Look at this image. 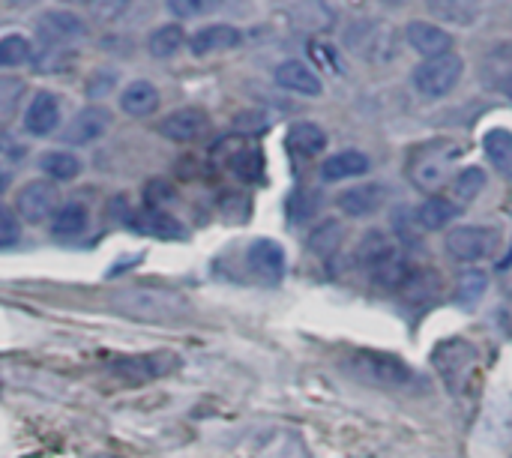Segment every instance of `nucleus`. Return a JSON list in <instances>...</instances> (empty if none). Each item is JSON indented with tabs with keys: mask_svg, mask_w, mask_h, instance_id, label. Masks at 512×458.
<instances>
[{
	"mask_svg": "<svg viewBox=\"0 0 512 458\" xmlns=\"http://www.w3.org/2000/svg\"><path fill=\"white\" fill-rule=\"evenodd\" d=\"M339 366L351 381L378 390H411L417 384V372L402 357L387 351H351Z\"/></svg>",
	"mask_w": 512,
	"mask_h": 458,
	"instance_id": "nucleus-1",
	"label": "nucleus"
},
{
	"mask_svg": "<svg viewBox=\"0 0 512 458\" xmlns=\"http://www.w3.org/2000/svg\"><path fill=\"white\" fill-rule=\"evenodd\" d=\"M357 264L384 288H405L411 282V267L402 258L396 240L384 231H369L357 246Z\"/></svg>",
	"mask_w": 512,
	"mask_h": 458,
	"instance_id": "nucleus-2",
	"label": "nucleus"
},
{
	"mask_svg": "<svg viewBox=\"0 0 512 458\" xmlns=\"http://www.w3.org/2000/svg\"><path fill=\"white\" fill-rule=\"evenodd\" d=\"M345 45L357 57L375 63V66H384V63L396 60V54H399V33L393 24H387L381 18H360L345 30Z\"/></svg>",
	"mask_w": 512,
	"mask_h": 458,
	"instance_id": "nucleus-3",
	"label": "nucleus"
},
{
	"mask_svg": "<svg viewBox=\"0 0 512 458\" xmlns=\"http://www.w3.org/2000/svg\"><path fill=\"white\" fill-rule=\"evenodd\" d=\"M114 309L138 321H174L186 312V300L162 288H129L114 294Z\"/></svg>",
	"mask_w": 512,
	"mask_h": 458,
	"instance_id": "nucleus-4",
	"label": "nucleus"
},
{
	"mask_svg": "<svg viewBox=\"0 0 512 458\" xmlns=\"http://www.w3.org/2000/svg\"><path fill=\"white\" fill-rule=\"evenodd\" d=\"M432 366L444 378L447 390L453 396H462L468 390L471 375L477 372V348L471 342H465V339H447V342H441L435 348Z\"/></svg>",
	"mask_w": 512,
	"mask_h": 458,
	"instance_id": "nucleus-5",
	"label": "nucleus"
},
{
	"mask_svg": "<svg viewBox=\"0 0 512 458\" xmlns=\"http://www.w3.org/2000/svg\"><path fill=\"white\" fill-rule=\"evenodd\" d=\"M465 75V60L459 54H441V57H429L423 60L414 75H411V84L420 96L426 99H441L447 93H453V87L462 81Z\"/></svg>",
	"mask_w": 512,
	"mask_h": 458,
	"instance_id": "nucleus-6",
	"label": "nucleus"
},
{
	"mask_svg": "<svg viewBox=\"0 0 512 458\" xmlns=\"http://www.w3.org/2000/svg\"><path fill=\"white\" fill-rule=\"evenodd\" d=\"M459 147L450 144V141H441V144H429L423 147L417 156H414V165H411V180L414 186L426 189V192H438L441 186H447L453 180V168H456V159H459Z\"/></svg>",
	"mask_w": 512,
	"mask_h": 458,
	"instance_id": "nucleus-7",
	"label": "nucleus"
},
{
	"mask_svg": "<svg viewBox=\"0 0 512 458\" xmlns=\"http://www.w3.org/2000/svg\"><path fill=\"white\" fill-rule=\"evenodd\" d=\"M498 243H501L498 231L486 225H459L447 234V252L465 264L492 258L498 252Z\"/></svg>",
	"mask_w": 512,
	"mask_h": 458,
	"instance_id": "nucleus-8",
	"label": "nucleus"
},
{
	"mask_svg": "<svg viewBox=\"0 0 512 458\" xmlns=\"http://www.w3.org/2000/svg\"><path fill=\"white\" fill-rule=\"evenodd\" d=\"M177 369V357L174 354H144V357H126V360H117L114 363V378L120 381H129V384H147V381H156L168 372Z\"/></svg>",
	"mask_w": 512,
	"mask_h": 458,
	"instance_id": "nucleus-9",
	"label": "nucleus"
},
{
	"mask_svg": "<svg viewBox=\"0 0 512 458\" xmlns=\"http://www.w3.org/2000/svg\"><path fill=\"white\" fill-rule=\"evenodd\" d=\"M246 264H249V270H252V276H258L261 282H267V285H276V282H282V276H285V249H282V243H276V240H270V237H261V240H255L249 249H246Z\"/></svg>",
	"mask_w": 512,
	"mask_h": 458,
	"instance_id": "nucleus-10",
	"label": "nucleus"
},
{
	"mask_svg": "<svg viewBox=\"0 0 512 458\" xmlns=\"http://www.w3.org/2000/svg\"><path fill=\"white\" fill-rule=\"evenodd\" d=\"M15 210H18V216L24 222L39 225V222H45L48 216L57 213V189L51 183H45V180H33L18 192Z\"/></svg>",
	"mask_w": 512,
	"mask_h": 458,
	"instance_id": "nucleus-11",
	"label": "nucleus"
},
{
	"mask_svg": "<svg viewBox=\"0 0 512 458\" xmlns=\"http://www.w3.org/2000/svg\"><path fill=\"white\" fill-rule=\"evenodd\" d=\"M36 30L45 42L51 45H66V42H75L87 33V24L69 12V9H48L39 21H36Z\"/></svg>",
	"mask_w": 512,
	"mask_h": 458,
	"instance_id": "nucleus-12",
	"label": "nucleus"
},
{
	"mask_svg": "<svg viewBox=\"0 0 512 458\" xmlns=\"http://www.w3.org/2000/svg\"><path fill=\"white\" fill-rule=\"evenodd\" d=\"M390 198V189L384 183H360L354 189H345L339 195V207L345 216H354V219H363V216H372L378 213Z\"/></svg>",
	"mask_w": 512,
	"mask_h": 458,
	"instance_id": "nucleus-13",
	"label": "nucleus"
},
{
	"mask_svg": "<svg viewBox=\"0 0 512 458\" xmlns=\"http://www.w3.org/2000/svg\"><path fill=\"white\" fill-rule=\"evenodd\" d=\"M108 123H111V117H108V111L105 108H84V111H78L69 123H66V129H63V141L66 144H75V147H84V144H90V141H99L105 132H108Z\"/></svg>",
	"mask_w": 512,
	"mask_h": 458,
	"instance_id": "nucleus-14",
	"label": "nucleus"
},
{
	"mask_svg": "<svg viewBox=\"0 0 512 458\" xmlns=\"http://www.w3.org/2000/svg\"><path fill=\"white\" fill-rule=\"evenodd\" d=\"M207 129H210V117L201 108H177L159 123V132L168 141H195Z\"/></svg>",
	"mask_w": 512,
	"mask_h": 458,
	"instance_id": "nucleus-15",
	"label": "nucleus"
},
{
	"mask_svg": "<svg viewBox=\"0 0 512 458\" xmlns=\"http://www.w3.org/2000/svg\"><path fill=\"white\" fill-rule=\"evenodd\" d=\"M405 39H408L411 48L420 51L426 60H429V57L450 54V48H453V36H450L444 27L432 24V21H411V24L405 27Z\"/></svg>",
	"mask_w": 512,
	"mask_h": 458,
	"instance_id": "nucleus-16",
	"label": "nucleus"
},
{
	"mask_svg": "<svg viewBox=\"0 0 512 458\" xmlns=\"http://www.w3.org/2000/svg\"><path fill=\"white\" fill-rule=\"evenodd\" d=\"M57 123H60V102H57V96L48 93V90H39L30 99L27 111H24V129L30 135L42 138V135H51L57 129Z\"/></svg>",
	"mask_w": 512,
	"mask_h": 458,
	"instance_id": "nucleus-17",
	"label": "nucleus"
},
{
	"mask_svg": "<svg viewBox=\"0 0 512 458\" xmlns=\"http://www.w3.org/2000/svg\"><path fill=\"white\" fill-rule=\"evenodd\" d=\"M240 30L231 27V24H207L201 30H195L189 36V48L192 54L198 57H207V54H219V51H231L240 45Z\"/></svg>",
	"mask_w": 512,
	"mask_h": 458,
	"instance_id": "nucleus-18",
	"label": "nucleus"
},
{
	"mask_svg": "<svg viewBox=\"0 0 512 458\" xmlns=\"http://www.w3.org/2000/svg\"><path fill=\"white\" fill-rule=\"evenodd\" d=\"M276 84L282 90H291V93H300V96H321L324 93V81L321 75H315L306 63L300 60H285L276 66Z\"/></svg>",
	"mask_w": 512,
	"mask_h": 458,
	"instance_id": "nucleus-19",
	"label": "nucleus"
},
{
	"mask_svg": "<svg viewBox=\"0 0 512 458\" xmlns=\"http://www.w3.org/2000/svg\"><path fill=\"white\" fill-rule=\"evenodd\" d=\"M372 159L360 150H345V153H333L321 162V177L327 183H339V180H351V177H363L369 174Z\"/></svg>",
	"mask_w": 512,
	"mask_h": 458,
	"instance_id": "nucleus-20",
	"label": "nucleus"
},
{
	"mask_svg": "<svg viewBox=\"0 0 512 458\" xmlns=\"http://www.w3.org/2000/svg\"><path fill=\"white\" fill-rule=\"evenodd\" d=\"M132 228L138 234H150V237H159V240H183L186 237L183 234V225L174 216H168L165 210H153V207L135 213Z\"/></svg>",
	"mask_w": 512,
	"mask_h": 458,
	"instance_id": "nucleus-21",
	"label": "nucleus"
},
{
	"mask_svg": "<svg viewBox=\"0 0 512 458\" xmlns=\"http://www.w3.org/2000/svg\"><path fill=\"white\" fill-rule=\"evenodd\" d=\"M459 213H462V207H459L456 201L441 198V195H432L426 204L417 207L414 222H417L420 228H426V231H441V228H447Z\"/></svg>",
	"mask_w": 512,
	"mask_h": 458,
	"instance_id": "nucleus-22",
	"label": "nucleus"
},
{
	"mask_svg": "<svg viewBox=\"0 0 512 458\" xmlns=\"http://www.w3.org/2000/svg\"><path fill=\"white\" fill-rule=\"evenodd\" d=\"M120 108L129 117H150L159 108V90L150 81H132L120 93Z\"/></svg>",
	"mask_w": 512,
	"mask_h": 458,
	"instance_id": "nucleus-23",
	"label": "nucleus"
},
{
	"mask_svg": "<svg viewBox=\"0 0 512 458\" xmlns=\"http://www.w3.org/2000/svg\"><path fill=\"white\" fill-rule=\"evenodd\" d=\"M426 6L438 21L459 27H468L480 18V0H426Z\"/></svg>",
	"mask_w": 512,
	"mask_h": 458,
	"instance_id": "nucleus-24",
	"label": "nucleus"
},
{
	"mask_svg": "<svg viewBox=\"0 0 512 458\" xmlns=\"http://www.w3.org/2000/svg\"><path fill=\"white\" fill-rule=\"evenodd\" d=\"M483 150L498 174L512 180V132L510 129H489L483 138Z\"/></svg>",
	"mask_w": 512,
	"mask_h": 458,
	"instance_id": "nucleus-25",
	"label": "nucleus"
},
{
	"mask_svg": "<svg viewBox=\"0 0 512 458\" xmlns=\"http://www.w3.org/2000/svg\"><path fill=\"white\" fill-rule=\"evenodd\" d=\"M51 231L63 240H75L87 231V207L78 201H69L63 207H57L54 219H51Z\"/></svg>",
	"mask_w": 512,
	"mask_h": 458,
	"instance_id": "nucleus-26",
	"label": "nucleus"
},
{
	"mask_svg": "<svg viewBox=\"0 0 512 458\" xmlns=\"http://www.w3.org/2000/svg\"><path fill=\"white\" fill-rule=\"evenodd\" d=\"M288 147L300 156H318L324 147H327V135L318 123H294L291 132H288Z\"/></svg>",
	"mask_w": 512,
	"mask_h": 458,
	"instance_id": "nucleus-27",
	"label": "nucleus"
},
{
	"mask_svg": "<svg viewBox=\"0 0 512 458\" xmlns=\"http://www.w3.org/2000/svg\"><path fill=\"white\" fill-rule=\"evenodd\" d=\"M483 78L492 84V87H501L507 90L512 84V42H504L498 48H492L486 54V66H483Z\"/></svg>",
	"mask_w": 512,
	"mask_h": 458,
	"instance_id": "nucleus-28",
	"label": "nucleus"
},
{
	"mask_svg": "<svg viewBox=\"0 0 512 458\" xmlns=\"http://www.w3.org/2000/svg\"><path fill=\"white\" fill-rule=\"evenodd\" d=\"M183 45H186V33H183L180 24H162V27H156V30L147 36V51H150L153 57H159V60L174 57Z\"/></svg>",
	"mask_w": 512,
	"mask_h": 458,
	"instance_id": "nucleus-29",
	"label": "nucleus"
},
{
	"mask_svg": "<svg viewBox=\"0 0 512 458\" xmlns=\"http://www.w3.org/2000/svg\"><path fill=\"white\" fill-rule=\"evenodd\" d=\"M39 168L51 180H75L81 174V159L69 150H48V153H42Z\"/></svg>",
	"mask_w": 512,
	"mask_h": 458,
	"instance_id": "nucleus-30",
	"label": "nucleus"
},
{
	"mask_svg": "<svg viewBox=\"0 0 512 458\" xmlns=\"http://www.w3.org/2000/svg\"><path fill=\"white\" fill-rule=\"evenodd\" d=\"M33 54L30 48V39L21 36V33H9L0 39V69H12V66H21L27 63Z\"/></svg>",
	"mask_w": 512,
	"mask_h": 458,
	"instance_id": "nucleus-31",
	"label": "nucleus"
},
{
	"mask_svg": "<svg viewBox=\"0 0 512 458\" xmlns=\"http://www.w3.org/2000/svg\"><path fill=\"white\" fill-rule=\"evenodd\" d=\"M483 186H486V174L480 168H465L453 177V195L465 204L474 201L483 192Z\"/></svg>",
	"mask_w": 512,
	"mask_h": 458,
	"instance_id": "nucleus-32",
	"label": "nucleus"
},
{
	"mask_svg": "<svg viewBox=\"0 0 512 458\" xmlns=\"http://www.w3.org/2000/svg\"><path fill=\"white\" fill-rule=\"evenodd\" d=\"M318 207H321V198L315 192H309V189H300L288 201V216L294 222H306V219H312L318 213Z\"/></svg>",
	"mask_w": 512,
	"mask_h": 458,
	"instance_id": "nucleus-33",
	"label": "nucleus"
},
{
	"mask_svg": "<svg viewBox=\"0 0 512 458\" xmlns=\"http://www.w3.org/2000/svg\"><path fill=\"white\" fill-rule=\"evenodd\" d=\"M261 168H264V159L258 150H243L231 159V171L240 177V180H258L261 177Z\"/></svg>",
	"mask_w": 512,
	"mask_h": 458,
	"instance_id": "nucleus-34",
	"label": "nucleus"
},
{
	"mask_svg": "<svg viewBox=\"0 0 512 458\" xmlns=\"http://www.w3.org/2000/svg\"><path fill=\"white\" fill-rule=\"evenodd\" d=\"M165 6L177 18H201L210 15L219 6V0H165Z\"/></svg>",
	"mask_w": 512,
	"mask_h": 458,
	"instance_id": "nucleus-35",
	"label": "nucleus"
},
{
	"mask_svg": "<svg viewBox=\"0 0 512 458\" xmlns=\"http://www.w3.org/2000/svg\"><path fill=\"white\" fill-rule=\"evenodd\" d=\"M339 222H324V228H318V234H312V240H309V246L318 252V255H330L336 246H339Z\"/></svg>",
	"mask_w": 512,
	"mask_h": 458,
	"instance_id": "nucleus-36",
	"label": "nucleus"
},
{
	"mask_svg": "<svg viewBox=\"0 0 512 458\" xmlns=\"http://www.w3.org/2000/svg\"><path fill=\"white\" fill-rule=\"evenodd\" d=\"M21 93H24V84L18 78H0V114L3 117L15 111Z\"/></svg>",
	"mask_w": 512,
	"mask_h": 458,
	"instance_id": "nucleus-37",
	"label": "nucleus"
},
{
	"mask_svg": "<svg viewBox=\"0 0 512 458\" xmlns=\"http://www.w3.org/2000/svg\"><path fill=\"white\" fill-rule=\"evenodd\" d=\"M486 285H489V279L483 273H465L462 282H459V297L462 300H480Z\"/></svg>",
	"mask_w": 512,
	"mask_h": 458,
	"instance_id": "nucleus-38",
	"label": "nucleus"
},
{
	"mask_svg": "<svg viewBox=\"0 0 512 458\" xmlns=\"http://www.w3.org/2000/svg\"><path fill=\"white\" fill-rule=\"evenodd\" d=\"M234 129L243 135H258L261 129H267V117L261 111H243L234 117Z\"/></svg>",
	"mask_w": 512,
	"mask_h": 458,
	"instance_id": "nucleus-39",
	"label": "nucleus"
},
{
	"mask_svg": "<svg viewBox=\"0 0 512 458\" xmlns=\"http://www.w3.org/2000/svg\"><path fill=\"white\" fill-rule=\"evenodd\" d=\"M18 237H21V228H18L15 213H12V210H6V207H0V249H3V246L18 243Z\"/></svg>",
	"mask_w": 512,
	"mask_h": 458,
	"instance_id": "nucleus-40",
	"label": "nucleus"
},
{
	"mask_svg": "<svg viewBox=\"0 0 512 458\" xmlns=\"http://www.w3.org/2000/svg\"><path fill=\"white\" fill-rule=\"evenodd\" d=\"M126 3L129 0H96V18L99 21H114V18L123 15Z\"/></svg>",
	"mask_w": 512,
	"mask_h": 458,
	"instance_id": "nucleus-41",
	"label": "nucleus"
},
{
	"mask_svg": "<svg viewBox=\"0 0 512 458\" xmlns=\"http://www.w3.org/2000/svg\"><path fill=\"white\" fill-rule=\"evenodd\" d=\"M111 81H114V75H105V78H90V87H87V93H90V96H105Z\"/></svg>",
	"mask_w": 512,
	"mask_h": 458,
	"instance_id": "nucleus-42",
	"label": "nucleus"
},
{
	"mask_svg": "<svg viewBox=\"0 0 512 458\" xmlns=\"http://www.w3.org/2000/svg\"><path fill=\"white\" fill-rule=\"evenodd\" d=\"M9 183H12V174H9V171H6V168L0 165V195H3L6 189H9Z\"/></svg>",
	"mask_w": 512,
	"mask_h": 458,
	"instance_id": "nucleus-43",
	"label": "nucleus"
},
{
	"mask_svg": "<svg viewBox=\"0 0 512 458\" xmlns=\"http://www.w3.org/2000/svg\"><path fill=\"white\" fill-rule=\"evenodd\" d=\"M12 9H27V6H33V3H39V0H6Z\"/></svg>",
	"mask_w": 512,
	"mask_h": 458,
	"instance_id": "nucleus-44",
	"label": "nucleus"
},
{
	"mask_svg": "<svg viewBox=\"0 0 512 458\" xmlns=\"http://www.w3.org/2000/svg\"><path fill=\"white\" fill-rule=\"evenodd\" d=\"M375 3H381V6H387V9H399V6H405L408 0H375Z\"/></svg>",
	"mask_w": 512,
	"mask_h": 458,
	"instance_id": "nucleus-45",
	"label": "nucleus"
},
{
	"mask_svg": "<svg viewBox=\"0 0 512 458\" xmlns=\"http://www.w3.org/2000/svg\"><path fill=\"white\" fill-rule=\"evenodd\" d=\"M507 93H510V99H512V84H510V87H507Z\"/></svg>",
	"mask_w": 512,
	"mask_h": 458,
	"instance_id": "nucleus-46",
	"label": "nucleus"
}]
</instances>
